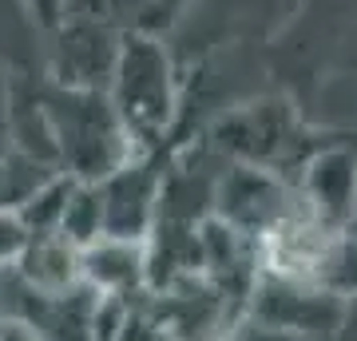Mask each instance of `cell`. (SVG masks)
I'll return each mask as SVG.
<instances>
[{
  "label": "cell",
  "mask_w": 357,
  "mask_h": 341,
  "mask_svg": "<svg viewBox=\"0 0 357 341\" xmlns=\"http://www.w3.org/2000/svg\"><path fill=\"white\" fill-rule=\"evenodd\" d=\"M60 20H79V24H96L119 36L143 32L139 24V0H64V16Z\"/></svg>",
  "instance_id": "cell-14"
},
{
  "label": "cell",
  "mask_w": 357,
  "mask_h": 341,
  "mask_svg": "<svg viewBox=\"0 0 357 341\" xmlns=\"http://www.w3.org/2000/svg\"><path fill=\"white\" fill-rule=\"evenodd\" d=\"M112 341H175V338H171V329L159 321V314H155L151 302H147V290H143L139 298H131V310H128L123 326H119V333H115Z\"/></svg>",
  "instance_id": "cell-16"
},
{
  "label": "cell",
  "mask_w": 357,
  "mask_h": 341,
  "mask_svg": "<svg viewBox=\"0 0 357 341\" xmlns=\"http://www.w3.org/2000/svg\"><path fill=\"white\" fill-rule=\"evenodd\" d=\"M227 341H302V338H298V333H286V329H274V326H262V321L243 317Z\"/></svg>",
  "instance_id": "cell-20"
},
{
  "label": "cell",
  "mask_w": 357,
  "mask_h": 341,
  "mask_svg": "<svg viewBox=\"0 0 357 341\" xmlns=\"http://www.w3.org/2000/svg\"><path fill=\"white\" fill-rule=\"evenodd\" d=\"M191 8V0H139L143 36H163L167 28L178 24V16Z\"/></svg>",
  "instance_id": "cell-17"
},
{
  "label": "cell",
  "mask_w": 357,
  "mask_h": 341,
  "mask_svg": "<svg viewBox=\"0 0 357 341\" xmlns=\"http://www.w3.org/2000/svg\"><path fill=\"white\" fill-rule=\"evenodd\" d=\"M40 112L48 123L56 171L76 183H100L115 167L135 159L128 131L103 91H64L48 84L40 91Z\"/></svg>",
  "instance_id": "cell-1"
},
{
  "label": "cell",
  "mask_w": 357,
  "mask_h": 341,
  "mask_svg": "<svg viewBox=\"0 0 357 341\" xmlns=\"http://www.w3.org/2000/svg\"><path fill=\"white\" fill-rule=\"evenodd\" d=\"M246 317L286 329V333H298L302 341H314L337 333V326L345 321V302L310 278L258 270L255 286L246 294Z\"/></svg>",
  "instance_id": "cell-4"
},
{
  "label": "cell",
  "mask_w": 357,
  "mask_h": 341,
  "mask_svg": "<svg viewBox=\"0 0 357 341\" xmlns=\"http://www.w3.org/2000/svg\"><path fill=\"white\" fill-rule=\"evenodd\" d=\"M24 242H28V234H24V227H20L16 211L0 206V270H8V266L20 258Z\"/></svg>",
  "instance_id": "cell-18"
},
{
  "label": "cell",
  "mask_w": 357,
  "mask_h": 341,
  "mask_svg": "<svg viewBox=\"0 0 357 341\" xmlns=\"http://www.w3.org/2000/svg\"><path fill=\"white\" fill-rule=\"evenodd\" d=\"M159 183L163 171L151 155H135L123 167H115L107 179L96 183L103 211V238L147 242L159 218Z\"/></svg>",
  "instance_id": "cell-7"
},
{
  "label": "cell",
  "mask_w": 357,
  "mask_h": 341,
  "mask_svg": "<svg viewBox=\"0 0 357 341\" xmlns=\"http://www.w3.org/2000/svg\"><path fill=\"white\" fill-rule=\"evenodd\" d=\"M79 282L91 294L139 298L147 290V250L143 242L100 238L79 250Z\"/></svg>",
  "instance_id": "cell-9"
},
{
  "label": "cell",
  "mask_w": 357,
  "mask_h": 341,
  "mask_svg": "<svg viewBox=\"0 0 357 341\" xmlns=\"http://www.w3.org/2000/svg\"><path fill=\"white\" fill-rule=\"evenodd\" d=\"M298 143H302V131L294 123V112L274 100L250 103V107L227 115L215 127V147L222 151L227 163L266 167V171H278V175H286V163L298 167V155H294Z\"/></svg>",
  "instance_id": "cell-6"
},
{
  "label": "cell",
  "mask_w": 357,
  "mask_h": 341,
  "mask_svg": "<svg viewBox=\"0 0 357 341\" xmlns=\"http://www.w3.org/2000/svg\"><path fill=\"white\" fill-rule=\"evenodd\" d=\"M298 202L314 222L330 230H345V222L357 215V151L333 143L310 151L298 167Z\"/></svg>",
  "instance_id": "cell-8"
},
{
  "label": "cell",
  "mask_w": 357,
  "mask_h": 341,
  "mask_svg": "<svg viewBox=\"0 0 357 341\" xmlns=\"http://www.w3.org/2000/svg\"><path fill=\"white\" fill-rule=\"evenodd\" d=\"M298 211H302V202H298V190L286 175L250 163H222V171L215 179L211 215L222 218L238 234H246L262 246Z\"/></svg>",
  "instance_id": "cell-3"
},
{
  "label": "cell",
  "mask_w": 357,
  "mask_h": 341,
  "mask_svg": "<svg viewBox=\"0 0 357 341\" xmlns=\"http://www.w3.org/2000/svg\"><path fill=\"white\" fill-rule=\"evenodd\" d=\"M72 183H76L72 175L52 171V175H44L24 199L16 202L13 211H16V218H20L24 234H56L60 215H64V202H68V195H72Z\"/></svg>",
  "instance_id": "cell-11"
},
{
  "label": "cell",
  "mask_w": 357,
  "mask_h": 341,
  "mask_svg": "<svg viewBox=\"0 0 357 341\" xmlns=\"http://www.w3.org/2000/svg\"><path fill=\"white\" fill-rule=\"evenodd\" d=\"M314 282L330 290L342 302H357V238L354 234H333L314 266Z\"/></svg>",
  "instance_id": "cell-13"
},
{
  "label": "cell",
  "mask_w": 357,
  "mask_h": 341,
  "mask_svg": "<svg viewBox=\"0 0 357 341\" xmlns=\"http://www.w3.org/2000/svg\"><path fill=\"white\" fill-rule=\"evenodd\" d=\"M44 44V76L52 88L64 91H107L119 63L123 36L79 20H60V24L40 36Z\"/></svg>",
  "instance_id": "cell-5"
},
{
  "label": "cell",
  "mask_w": 357,
  "mask_h": 341,
  "mask_svg": "<svg viewBox=\"0 0 357 341\" xmlns=\"http://www.w3.org/2000/svg\"><path fill=\"white\" fill-rule=\"evenodd\" d=\"M13 274L44 298L68 294L79 286V250L60 234H28L20 258L13 262Z\"/></svg>",
  "instance_id": "cell-10"
},
{
  "label": "cell",
  "mask_w": 357,
  "mask_h": 341,
  "mask_svg": "<svg viewBox=\"0 0 357 341\" xmlns=\"http://www.w3.org/2000/svg\"><path fill=\"white\" fill-rule=\"evenodd\" d=\"M24 4L28 20L36 24V32L44 36V32H52V28L60 24V16H64V0H20Z\"/></svg>",
  "instance_id": "cell-19"
},
{
  "label": "cell",
  "mask_w": 357,
  "mask_h": 341,
  "mask_svg": "<svg viewBox=\"0 0 357 341\" xmlns=\"http://www.w3.org/2000/svg\"><path fill=\"white\" fill-rule=\"evenodd\" d=\"M107 103L115 107L135 155H155L178 112V76L163 36H123L115 76L107 84Z\"/></svg>",
  "instance_id": "cell-2"
},
{
  "label": "cell",
  "mask_w": 357,
  "mask_h": 341,
  "mask_svg": "<svg viewBox=\"0 0 357 341\" xmlns=\"http://www.w3.org/2000/svg\"><path fill=\"white\" fill-rule=\"evenodd\" d=\"M0 52L24 63L32 60V52H40V32L20 0H0Z\"/></svg>",
  "instance_id": "cell-15"
},
{
  "label": "cell",
  "mask_w": 357,
  "mask_h": 341,
  "mask_svg": "<svg viewBox=\"0 0 357 341\" xmlns=\"http://www.w3.org/2000/svg\"><path fill=\"white\" fill-rule=\"evenodd\" d=\"M56 234L64 242H72L76 250H84V246L103 238V211H100L96 183H72V195L64 202V215H60Z\"/></svg>",
  "instance_id": "cell-12"
}]
</instances>
